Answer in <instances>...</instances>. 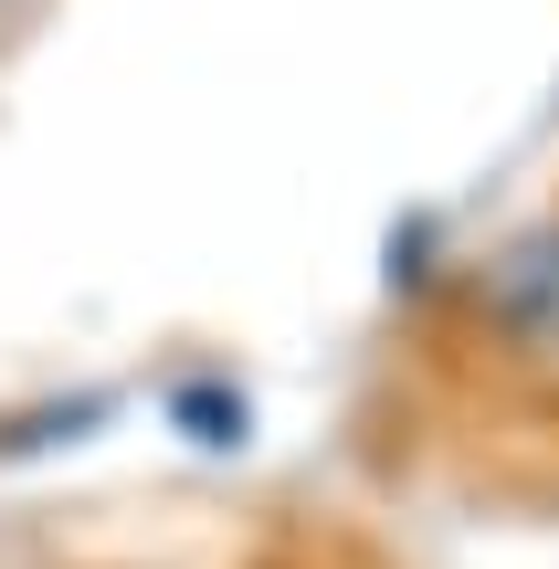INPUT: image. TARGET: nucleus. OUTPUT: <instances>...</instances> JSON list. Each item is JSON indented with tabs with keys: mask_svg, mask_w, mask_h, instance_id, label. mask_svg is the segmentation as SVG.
I'll list each match as a JSON object with an SVG mask.
<instances>
[{
	"mask_svg": "<svg viewBox=\"0 0 559 569\" xmlns=\"http://www.w3.org/2000/svg\"><path fill=\"white\" fill-rule=\"evenodd\" d=\"M486 327L528 359H559V222L518 232V243L486 264Z\"/></svg>",
	"mask_w": 559,
	"mask_h": 569,
	"instance_id": "f257e3e1",
	"label": "nucleus"
},
{
	"mask_svg": "<svg viewBox=\"0 0 559 569\" xmlns=\"http://www.w3.org/2000/svg\"><path fill=\"white\" fill-rule=\"evenodd\" d=\"M169 411L190 422V443H243V390H222V380H190V390H169Z\"/></svg>",
	"mask_w": 559,
	"mask_h": 569,
	"instance_id": "f03ea898",
	"label": "nucleus"
}]
</instances>
